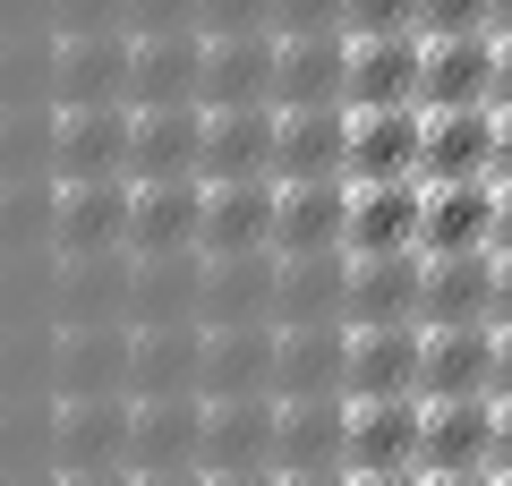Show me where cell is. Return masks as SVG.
<instances>
[{"label": "cell", "instance_id": "obj_13", "mask_svg": "<svg viewBox=\"0 0 512 486\" xmlns=\"http://www.w3.org/2000/svg\"><path fill=\"white\" fill-rule=\"evenodd\" d=\"M350 461V393H282L274 469H342Z\"/></svg>", "mask_w": 512, "mask_h": 486}, {"label": "cell", "instance_id": "obj_21", "mask_svg": "<svg viewBox=\"0 0 512 486\" xmlns=\"http://www.w3.org/2000/svg\"><path fill=\"white\" fill-rule=\"evenodd\" d=\"M419 469H495V393H444V401H427Z\"/></svg>", "mask_w": 512, "mask_h": 486}, {"label": "cell", "instance_id": "obj_16", "mask_svg": "<svg viewBox=\"0 0 512 486\" xmlns=\"http://www.w3.org/2000/svg\"><path fill=\"white\" fill-rule=\"evenodd\" d=\"M128 324H205V248L137 256V282H128Z\"/></svg>", "mask_w": 512, "mask_h": 486}, {"label": "cell", "instance_id": "obj_25", "mask_svg": "<svg viewBox=\"0 0 512 486\" xmlns=\"http://www.w3.org/2000/svg\"><path fill=\"white\" fill-rule=\"evenodd\" d=\"M419 316H427V324H495V248L427 256Z\"/></svg>", "mask_w": 512, "mask_h": 486}, {"label": "cell", "instance_id": "obj_47", "mask_svg": "<svg viewBox=\"0 0 512 486\" xmlns=\"http://www.w3.org/2000/svg\"><path fill=\"white\" fill-rule=\"evenodd\" d=\"M205 486H282V469H205Z\"/></svg>", "mask_w": 512, "mask_h": 486}, {"label": "cell", "instance_id": "obj_60", "mask_svg": "<svg viewBox=\"0 0 512 486\" xmlns=\"http://www.w3.org/2000/svg\"><path fill=\"white\" fill-rule=\"evenodd\" d=\"M504 486H512V478H504Z\"/></svg>", "mask_w": 512, "mask_h": 486}, {"label": "cell", "instance_id": "obj_1", "mask_svg": "<svg viewBox=\"0 0 512 486\" xmlns=\"http://www.w3.org/2000/svg\"><path fill=\"white\" fill-rule=\"evenodd\" d=\"M128 103H52V180H128Z\"/></svg>", "mask_w": 512, "mask_h": 486}, {"label": "cell", "instance_id": "obj_54", "mask_svg": "<svg viewBox=\"0 0 512 486\" xmlns=\"http://www.w3.org/2000/svg\"><path fill=\"white\" fill-rule=\"evenodd\" d=\"M427 486H504L495 469H427Z\"/></svg>", "mask_w": 512, "mask_h": 486}, {"label": "cell", "instance_id": "obj_7", "mask_svg": "<svg viewBox=\"0 0 512 486\" xmlns=\"http://www.w3.org/2000/svg\"><path fill=\"white\" fill-rule=\"evenodd\" d=\"M274 324H350V248L282 256L274 265Z\"/></svg>", "mask_w": 512, "mask_h": 486}, {"label": "cell", "instance_id": "obj_5", "mask_svg": "<svg viewBox=\"0 0 512 486\" xmlns=\"http://www.w3.org/2000/svg\"><path fill=\"white\" fill-rule=\"evenodd\" d=\"M128 282H137V248H86L60 256L52 307L60 324H128Z\"/></svg>", "mask_w": 512, "mask_h": 486}, {"label": "cell", "instance_id": "obj_30", "mask_svg": "<svg viewBox=\"0 0 512 486\" xmlns=\"http://www.w3.org/2000/svg\"><path fill=\"white\" fill-rule=\"evenodd\" d=\"M419 248H427V256H453V248H495V180H427Z\"/></svg>", "mask_w": 512, "mask_h": 486}, {"label": "cell", "instance_id": "obj_37", "mask_svg": "<svg viewBox=\"0 0 512 486\" xmlns=\"http://www.w3.org/2000/svg\"><path fill=\"white\" fill-rule=\"evenodd\" d=\"M0 180H52V103H0Z\"/></svg>", "mask_w": 512, "mask_h": 486}, {"label": "cell", "instance_id": "obj_56", "mask_svg": "<svg viewBox=\"0 0 512 486\" xmlns=\"http://www.w3.org/2000/svg\"><path fill=\"white\" fill-rule=\"evenodd\" d=\"M495 111H512V43H495Z\"/></svg>", "mask_w": 512, "mask_h": 486}, {"label": "cell", "instance_id": "obj_34", "mask_svg": "<svg viewBox=\"0 0 512 486\" xmlns=\"http://www.w3.org/2000/svg\"><path fill=\"white\" fill-rule=\"evenodd\" d=\"M342 69H350V35H282V52H274V111L342 103Z\"/></svg>", "mask_w": 512, "mask_h": 486}, {"label": "cell", "instance_id": "obj_49", "mask_svg": "<svg viewBox=\"0 0 512 486\" xmlns=\"http://www.w3.org/2000/svg\"><path fill=\"white\" fill-rule=\"evenodd\" d=\"M350 486H427V469H350Z\"/></svg>", "mask_w": 512, "mask_h": 486}, {"label": "cell", "instance_id": "obj_19", "mask_svg": "<svg viewBox=\"0 0 512 486\" xmlns=\"http://www.w3.org/2000/svg\"><path fill=\"white\" fill-rule=\"evenodd\" d=\"M205 231V180H128V248L163 256V248H197Z\"/></svg>", "mask_w": 512, "mask_h": 486}, {"label": "cell", "instance_id": "obj_46", "mask_svg": "<svg viewBox=\"0 0 512 486\" xmlns=\"http://www.w3.org/2000/svg\"><path fill=\"white\" fill-rule=\"evenodd\" d=\"M0 35H52V0H0Z\"/></svg>", "mask_w": 512, "mask_h": 486}, {"label": "cell", "instance_id": "obj_26", "mask_svg": "<svg viewBox=\"0 0 512 486\" xmlns=\"http://www.w3.org/2000/svg\"><path fill=\"white\" fill-rule=\"evenodd\" d=\"M128 393H205V324H137Z\"/></svg>", "mask_w": 512, "mask_h": 486}, {"label": "cell", "instance_id": "obj_22", "mask_svg": "<svg viewBox=\"0 0 512 486\" xmlns=\"http://www.w3.org/2000/svg\"><path fill=\"white\" fill-rule=\"evenodd\" d=\"M274 103L205 111V180H274Z\"/></svg>", "mask_w": 512, "mask_h": 486}, {"label": "cell", "instance_id": "obj_52", "mask_svg": "<svg viewBox=\"0 0 512 486\" xmlns=\"http://www.w3.org/2000/svg\"><path fill=\"white\" fill-rule=\"evenodd\" d=\"M495 256H512V180H495Z\"/></svg>", "mask_w": 512, "mask_h": 486}, {"label": "cell", "instance_id": "obj_39", "mask_svg": "<svg viewBox=\"0 0 512 486\" xmlns=\"http://www.w3.org/2000/svg\"><path fill=\"white\" fill-rule=\"evenodd\" d=\"M0 103H52V35H0Z\"/></svg>", "mask_w": 512, "mask_h": 486}, {"label": "cell", "instance_id": "obj_45", "mask_svg": "<svg viewBox=\"0 0 512 486\" xmlns=\"http://www.w3.org/2000/svg\"><path fill=\"white\" fill-rule=\"evenodd\" d=\"M205 35H274V0H205Z\"/></svg>", "mask_w": 512, "mask_h": 486}, {"label": "cell", "instance_id": "obj_51", "mask_svg": "<svg viewBox=\"0 0 512 486\" xmlns=\"http://www.w3.org/2000/svg\"><path fill=\"white\" fill-rule=\"evenodd\" d=\"M128 486H205V469H128Z\"/></svg>", "mask_w": 512, "mask_h": 486}, {"label": "cell", "instance_id": "obj_9", "mask_svg": "<svg viewBox=\"0 0 512 486\" xmlns=\"http://www.w3.org/2000/svg\"><path fill=\"white\" fill-rule=\"evenodd\" d=\"M419 214H427V180H350V222H342V248H350V256L419 248Z\"/></svg>", "mask_w": 512, "mask_h": 486}, {"label": "cell", "instance_id": "obj_20", "mask_svg": "<svg viewBox=\"0 0 512 486\" xmlns=\"http://www.w3.org/2000/svg\"><path fill=\"white\" fill-rule=\"evenodd\" d=\"M495 103V35H427L419 60V111Z\"/></svg>", "mask_w": 512, "mask_h": 486}, {"label": "cell", "instance_id": "obj_58", "mask_svg": "<svg viewBox=\"0 0 512 486\" xmlns=\"http://www.w3.org/2000/svg\"><path fill=\"white\" fill-rule=\"evenodd\" d=\"M495 324H512V256H495Z\"/></svg>", "mask_w": 512, "mask_h": 486}, {"label": "cell", "instance_id": "obj_10", "mask_svg": "<svg viewBox=\"0 0 512 486\" xmlns=\"http://www.w3.org/2000/svg\"><path fill=\"white\" fill-rule=\"evenodd\" d=\"M128 248V180H52V256Z\"/></svg>", "mask_w": 512, "mask_h": 486}, {"label": "cell", "instance_id": "obj_42", "mask_svg": "<svg viewBox=\"0 0 512 486\" xmlns=\"http://www.w3.org/2000/svg\"><path fill=\"white\" fill-rule=\"evenodd\" d=\"M205 0H128V35H205Z\"/></svg>", "mask_w": 512, "mask_h": 486}, {"label": "cell", "instance_id": "obj_27", "mask_svg": "<svg viewBox=\"0 0 512 486\" xmlns=\"http://www.w3.org/2000/svg\"><path fill=\"white\" fill-rule=\"evenodd\" d=\"M274 248L205 256V324H274Z\"/></svg>", "mask_w": 512, "mask_h": 486}, {"label": "cell", "instance_id": "obj_53", "mask_svg": "<svg viewBox=\"0 0 512 486\" xmlns=\"http://www.w3.org/2000/svg\"><path fill=\"white\" fill-rule=\"evenodd\" d=\"M52 486H128V469H52Z\"/></svg>", "mask_w": 512, "mask_h": 486}, {"label": "cell", "instance_id": "obj_3", "mask_svg": "<svg viewBox=\"0 0 512 486\" xmlns=\"http://www.w3.org/2000/svg\"><path fill=\"white\" fill-rule=\"evenodd\" d=\"M128 180H205V103H128Z\"/></svg>", "mask_w": 512, "mask_h": 486}, {"label": "cell", "instance_id": "obj_28", "mask_svg": "<svg viewBox=\"0 0 512 486\" xmlns=\"http://www.w3.org/2000/svg\"><path fill=\"white\" fill-rule=\"evenodd\" d=\"M427 324H350V393H419Z\"/></svg>", "mask_w": 512, "mask_h": 486}, {"label": "cell", "instance_id": "obj_40", "mask_svg": "<svg viewBox=\"0 0 512 486\" xmlns=\"http://www.w3.org/2000/svg\"><path fill=\"white\" fill-rule=\"evenodd\" d=\"M419 35H495V0H419Z\"/></svg>", "mask_w": 512, "mask_h": 486}, {"label": "cell", "instance_id": "obj_59", "mask_svg": "<svg viewBox=\"0 0 512 486\" xmlns=\"http://www.w3.org/2000/svg\"><path fill=\"white\" fill-rule=\"evenodd\" d=\"M495 43H512V0H495Z\"/></svg>", "mask_w": 512, "mask_h": 486}, {"label": "cell", "instance_id": "obj_38", "mask_svg": "<svg viewBox=\"0 0 512 486\" xmlns=\"http://www.w3.org/2000/svg\"><path fill=\"white\" fill-rule=\"evenodd\" d=\"M0 256H52V180H0Z\"/></svg>", "mask_w": 512, "mask_h": 486}, {"label": "cell", "instance_id": "obj_23", "mask_svg": "<svg viewBox=\"0 0 512 486\" xmlns=\"http://www.w3.org/2000/svg\"><path fill=\"white\" fill-rule=\"evenodd\" d=\"M419 180H495V103L427 111V145H419Z\"/></svg>", "mask_w": 512, "mask_h": 486}, {"label": "cell", "instance_id": "obj_31", "mask_svg": "<svg viewBox=\"0 0 512 486\" xmlns=\"http://www.w3.org/2000/svg\"><path fill=\"white\" fill-rule=\"evenodd\" d=\"M274 52L282 35H205V86L197 103L222 111V103H274Z\"/></svg>", "mask_w": 512, "mask_h": 486}, {"label": "cell", "instance_id": "obj_24", "mask_svg": "<svg viewBox=\"0 0 512 486\" xmlns=\"http://www.w3.org/2000/svg\"><path fill=\"white\" fill-rule=\"evenodd\" d=\"M274 393H350V324H274Z\"/></svg>", "mask_w": 512, "mask_h": 486}, {"label": "cell", "instance_id": "obj_15", "mask_svg": "<svg viewBox=\"0 0 512 486\" xmlns=\"http://www.w3.org/2000/svg\"><path fill=\"white\" fill-rule=\"evenodd\" d=\"M282 435V401L265 393H205V469H265Z\"/></svg>", "mask_w": 512, "mask_h": 486}, {"label": "cell", "instance_id": "obj_2", "mask_svg": "<svg viewBox=\"0 0 512 486\" xmlns=\"http://www.w3.org/2000/svg\"><path fill=\"white\" fill-rule=\"evenodd\" d=\"M128 393H52V469H128Z\"/></svg>", "mask_w": 512, "mask_h": 486}, {"label": "cell", "instance_id": "obj_33", "mask_svg": "<svg viewBox=\"0 0 512 486\" xmlns=\"http://www.w3.org/2000/svg\"><path fill=\"white\" fill-rule=\"evenodd\" d=\"M419 393H495V324H427V359H419Z\"/></svg>", "mask_w": 512, "mask_h": 486}, {"label": "cell", "instance_id": "obj_36", "mask_svg": "<svg viewBox=\"0 0 512 486\" xmlns=\"http://www.w3.org/2000/svg\"><path fill=\"white\" fill-rule=\"evenodd\" d=\"M205 393H274V324H205Z\"/></svg>", "mask_w": 512, "mask_h": 486}, {"label": "cell", "instance_id": "obj_32", "mask_svg": "<svg viewBox=\"0 0 512 486\" xmlns=\"http://www.w3.org/2000/svg\"><path fill=\"white\" fill-rule=\"evenodd\" d=\"M274 188L282 180H205V256H231V248H274Z\"/></svg>", "mask_w": 512, "mask_h": 486}, {"label": "cell", "instance_id": "obj_18", "mask_svg": "<svg viewBox=\"0 0 512 486\" xmlns=\"http://www.w3.org/2000/svg\"><path fill=\"white\" fill-rule=\"evenodd\" d=\"M137 35H52V103H128Z\"/></svg>", "mask_w": 512, "mask_h": 486}, {"label": "cell", "instance_id": "obj_55", "mask_svg": "<svg viewBox=\"0 0 512 486\" xmlns=\"http://www.w3.org/2000/svg\"><path fill=\"white\" fill-rule=\"evenodd\" d=\"M495 180H512V111H495Z\"/></svg>", "mask_w": 512, "mask_h": 486}, {"label": "cell", "instance_id": "obj_48", "mask_svg": "<svg viewBox=\"0 0 512 486\" xmlns=\"http://www.w3.org/2000/svg\"><path fill=\"white\" fill-rule=\"evenodd\" d=\"M495 401H512V324H495Z\"/></svg>", "mask_w": 512, "mask_h": 486}, {"label": "cell", "instance_id": "obj_11", "mask_svg": "<svg viewBox=\"0 0 512 486\" xmlns=\"http://www.w3.org/2000/svg\"><path fill=\"white\" fill-rule=\"evenodd\" d=\"M419 60H427V35H350L342 103H350V111L419 103Z\"/></svg>", "mask_w": 512, "mask_h": 486}, {"label": "cell", "instance_id": "obj_41", "mask_svg": "<svg viewBox=\"0 0 512 486\" xmlns=\"http://www.w3.org/2000/svg\"><path fill=\"white\" fill-rule=\"evenodd\" d=\"M52 35H128V0H52Z\"/></svg>", "mask_w": 512, "mask_h": 486}, {"label": "cell", "instance_id": "obj_50", "mask_svg": "<svg viewBox=\"0 0 512 486\" xmlns=\"http://www.w3.org/2000/svg\"><path fill=\"white\" fill-rule=\"evenodd\" d=\"M495 478H512V401H495Z\"/></svg>", "mask_w": 512, "mask_h": 486}, {"label": "cell", "instance_id": "obj_44", "mask_svg": "<svg viewBox=\"0 0 512 486\" xmlns=\"http://www.w3.org/2000/svg\"><path fill=\"white\" fill-rule=\"evenodd\" d=\"M342 9L350 0H274V35H350Z\"/></svg>", "mask_w": 512, "mask_h": 486}, {"label": "cell", "instance_id": "obj_14", "mask_svg": "<svg viewBox=\"0 0 512 486\" xmlns=\"http://www.w3.org/2000/svg\"><path fill=\"white\" fill-rule=\"evenodd\" d=\"M419 290H427V248L350 256V324H427Z\"/></svg>", "mask_w": 512, "mask_h": 486}, {"label": "cell", "instance_id": "obj_4", "mask_svg": "<svg viewBox=\"0 0 512 486\" xmlns=\"http://www.w3.org/2000/svg\"><path fill=\"white\" fill-rule=\"evenodd\" d=\"M128 469H197L205 461V401L197 393H128Z\"/></svg>", "mask_w": 512, "mask_h": 486}, {"label": "cell", "instance_id": "obj_12", "mask_svg": "<svg viewBox=\"0 0 512 486\" xmlns=\"http://www.w3.org/2000/svg\"><path fill=\"white\" fill-rule=\"evenodd\" d=\"M350 111L342 103H299L274 120V180H350Z\"/></svg>", "mask_w": 512, "mask_h": 486}, {"label": "cell", "instance_id": "obj_57", "mask_svg": "<svg viewBox=\"0 0 512 486\" xmlns=\"http://www.w3.org/2000/svg\"><path fill=\"white\" fill-rule=\"evenodd\" d=\"M282 486H350V469H282Z\"/></svg>", "mask_w": 512, "mask_h": 486}, {"label": "cell", "instance_id": "obj_8", "mask_svg": "<svg viewBox=\"0 0 512 486\" xmlns=\"http://www.w3.org/2000/svg\"><path fill=\"white\" fill-rule=\"evenodd\" d=\"M419 145H427V111L419 103H384V111H350V180H419Z\"/></svg>", "mask_w": 512, "mask_h": 486}, {"label": "cell", "instance_id": "obj_17", "mask_svg": "<svg viewBox=\"0 0 512 486\" xmlns=\"http://www.w3.org/2000/svg\"><path fill=\"white\" fill-rule=\"evenodd\" d=\"M137 324H60L52 333V393H128Z\"/></svg>", "mask_w": 512, "mask_h": 486}, {"label": "cell", "instance_id": "obj_43", "mask_svg": "<svg viewBox=\"0 0 512 486\" xmlns=\"http://www.w3.org/2000/svg\"><path fill=\"white\" fill-rule=\"evenodd\" d=\"M342 26L350 35H419V0H350Z\"/></svg>", "mask_w": 512, "mask_h": 486}, {"label": "cell", "instance_id": "obj_29", "mask_svg": "<svg viewBox=\"0 0 512 486\" xmlns=\"http://www.w3.org/2000/svg\"><path fill=\"white\" fill-rule=\"evenodd\" d=\"M350 222V180H282L274 188V248L308 256V248H342Z\"/></svg>", "mask_w": 512, "mask_h": 486}, {"label": "cell", "instance_id": "obj_35", "mask_svg": "<svg viewBox=\"0 0 512 486\" xmlns=\"http://www.w3.org/2000/svg\"><path fill=\"white\" fill-rule=\"evenodd\" d=\"M205 35H137L128 52V103H197Z\"/></svg>", "mask_w": 512, "mask_h": 486}, {"label": "cell", "instance_id": "obj_6", "mask_svg": "<svg viewBox=\"0 0 512 486\" xmlns=\"http://www.w3.org/2000/svg\"><path fill=\"white\" fill-rule=\"evenodd\" d=\"M427 393H350V469H419Z\"/></svg>", "mask_w": 512, "mask_h": 486}]
</instances>
